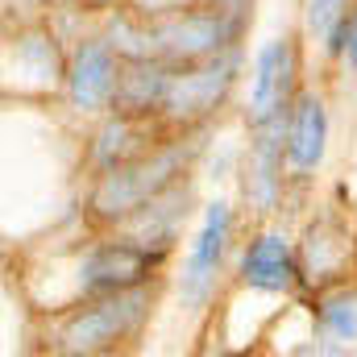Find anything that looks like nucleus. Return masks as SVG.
Here are the masks:
<instances>
[{
  "instance_id": "nucleus-1",
  "label": "nucleus",
  "mask_w": 357,
  "mask_h": 357,
  "mask_svg": "<svg viewBox=\"0 0 357 357\" xmlns=\"http://www.w3.org/2000/svg\"><path fill=\"white\" fill-rule=\"evenodd\" d=\"M187 162V150L171 142V146H154L129 162H116L108 167L96 191H91V212L104 216V220H125V216H137L150 199H158L162 191H171L175 175Z\"/></svg>"
},
{
  "instance_id": "nucleus-2",
  "label": "nucleus",
  "mask_w": 357,
  "mask_h": 357,
  "mask_svg": "<svg viewBox=\"0 0 357 357\" xmlns=\"http://www.w3.org/2000/svg\"><path fill=\"white\" fill-rule=\"evenodd\" d=\"M146 303H150V295L142 287L100 295L96 303L67 316V324L59 328V349L63 354H104V349H112L116 341H125L142 324Z\"/></svg>"
},
{
  "instance_id": "nucleus-3",
  "label": "nucleus",
  "mask_w": 357,
  "mask_h": 357,
  "mask_svg": "<svg viewBox=\"0 0 357 357\" xmlns=\"http://www.w3.org/2000/svg\"><path fill=\"white\" fill-rule=\"evenodd\" d=\"M229 38H233V21L216 4H187L150 21V46L178 63H199L220 46H229Z\"/></svg>"
},
{
  "instance_id": "nucleus-4",
  "label": "nucleus",
  "mask_w": 357,
  "mask_h": 357,
  "mask_svg": "<svg viewBox=\"0 0 357 357\" xmlns=\"http://www.w3.org/2000/svg\"><path fill=\"white\" fill-rule=\"evenodd\" d=\"M158 266V254H150V245L137 241H108L96 245L84 266H79V287L88 295H108V291H133L150 278V270Z\"/></svg>"
},
{
  "instance_id": "nucleus-5",
  "label": "nucleus",
  "mask_w": 357,
  "mask_h": 357,
  "mask_svg": "<svg viewBox=\"0 0 357 357\" xmlns=\"http://www.w3.org/2000/svg\"><path fill=\"white\" fill-rule=\"evenodd\" d=\"M233 59H220V63H204V67H191V71H183V75H171V88H167V112L175 116V121H199V116H208L220 100H225V91L233 84Z\"/></svg>"
},
{
  "instance_id": "nucleus-6",
  "label": "nucleus",
  "mask_w": 357,
  "mask_h": 357,
  "mask_svg": "<svg viewBox=\"0 0 357 357\" xmlns=\"http://www.w3.org/2000/svg\"><path fill=\"white\" fill-rule=\"evenodd\" d=\"M291 75H295V54L287 42H270L262 46L258 63H254V91H250V121L262 125L270 116L287 112L291 100Z\"/></svg>"
},
{
  "instance_id": "nucleus-7",
  "label": "nucleus",
  "mask_w": 357,
  "mask_h": 357,
  "mask_svg": "<svg viewBox=\"0 0 357 357\" xmlns=\"http://www.w3.org/2000/svg\"><path fill=\"white\" fill-rule=\"evenodd\" d=\"M229 225H233L229 204H212L208 216H204V229H199V237L187 254V266H183V295L191 303H199L212 287V274H216L220 258H225V245H229Z\"/></svg>"
},
{
  "instance_id": "nucleus-8",
  "label": "nucleus",
  "mask_w": 357,
  "mask_h": 357,
  "mask_svg": "<svg viewBox=\"0 0 357 357\" xmlns=\"http://www.w3.org/2000/svg\"><path fill=\"white\" fill-rule=\"evenodd\" d=\"M167 88H171V75H167L162 63H154L150 54L146 59H129L125 67H116L112 104L125 116H150L154 108L167 104Z\"/></svg>"
},
{
  "instance_id": "nucleus-9",
  "label": "nucleus",
  "mask_w": 357,
  "mask_h": 357,
  "mask_svg": "<svg viewBox=\"0 0 357 357\" xmlns=\"http://www.w3.org/2000/svg\"><path fill=\"white\" fill-rule=\"evenodd\" d=\"M67 84H71L75 108H100L104 100H112V88H116L112 50H108L104 42H84V46L75 50V59H71Z\"/></svg>"
},
{
  "instance_id": "nucleus-10",
  "label": "nucleus",
  "mask_w": 357,
  "mask_h": 357,
  "mask_svg": "<svg viewBox=\"0 0 357 357\" xmlns=\"http://www.w3.org/2000/svg\"><path fill=\"white\" fill-rule=\"evenodd\" d=\"M324 137H328V116H324V104L316 96H303L291 112V125H287V158L295 171H312L320 167L324 158Z\"/></svg>"
},
{
  "instance_id": "nucleus-11",
  "label": "nucleus",
  "mask_w": 357,
  "mask_h": 357,
  "mask_svg": "<svg viewBox=\"0 0 357 357\" xmlns=\"http://www.w3.org/2000/svg\"><path fill=\"white\" fill-rule=\"evenodd\" d=\"M345 262H349V233L341 229V220H333V216L316 220L303 241V278L307 282L337 278Z\"/></svg>"
},
{
  "instance_id": "nucleus-12",
  "label": "nucleus",
  "mask_w": 357,
  "mask_h": 357,
  "mask_svg": "<svg viewBox=\"0 0 357 357\" xmlns=\"http://www.w3.org/2000/svg\"><path fill=\"white\" fill-rule=\"evenodd\" d=\"M241 278L258 291H287L295 282V262H291L287 241L274 237V233L258 237L241 258Z\"/></svg>"
},
{
  "instance_id": "nucleus-13",
  "label": "nucleus",
  "mask_w": 357,
  "mask_h": 357,
  "mask_svg": "<svg viewBox=\"0 0 357 357\" xmlns=\"http://www.w3.org/2000/svg\"><path fill=\"white\" fill-rule=\"evenodd\" d=\"M278 158H282V116H270L262 125H254V162H250V183L245 191L270 208L274 191H278Z\"/></svg>"
},
{
  "instance_id": "nucleus-14",
  "label": "nucleus",
  "mask_w": 357,
  "mask_h": 357,
  "mask_svg": "<svg viewBox=\"0 0 357 357\" xmlns=\"http://www.w3.org/2000/svg\"><path fill=\"white\" fill-rule=\"evenodd\" d=\"M341 21H345V0H307V25L316 38L328 42V50L341 46Z\"/></svg>"
},
{
  "instance_id": "nucleus-15",
  "label": "nucleus",
  "mask_w": 357,
  "mask_h": 357,
  "mask_svg": "<svg viewBox=\"0 0 357 357\" xmlns=\"http://www.w3.org/2000/svg\"><path fill=\"white\" fill-rule=\"evenodd\" d=\"M320 324L333 341H354L357 337V299L354 295H341V299H328L320 307Z\"/></svg>"
},
{
  "instance_id": "nucleus-16",
  "label": "nucleus",
  "mask_w": 357,
  "mask_h": 357,
  "mask_svg": "<svg viewBox=\"0 0 357 357\" xmlns=\"http://www.w3.org/2000/svg\"><path fill=\"white\" fill-rule=\"evenodd\" d=\"M349 63L357 67V25H354V33H349Z\"/></svg>"
}]
</instances>
